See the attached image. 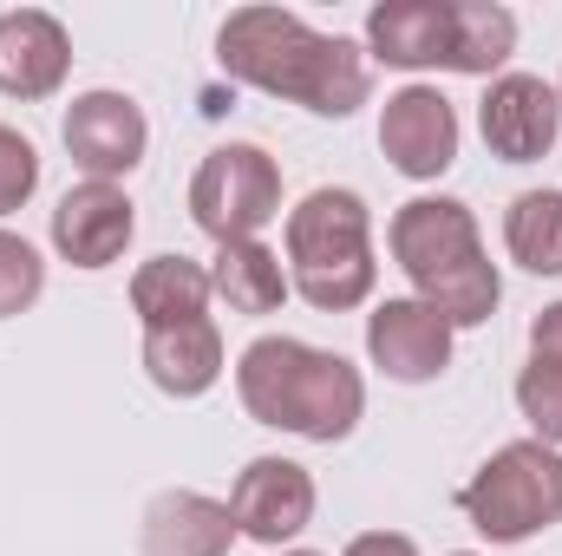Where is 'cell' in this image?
I'll list each match as a JSON object with an SVG mask.
<instances>
[{"instance_id": "6da1fadb", "label": "cell", "mask_w": 562, "mask_h": 556, "mask_svg": "<svg viewBox=\"0 0 562 556\" xmlns=\"http://www.w3.org/2000/svg\"><path fill=\"white\" fill-rule=\"evenodd\" d=\"M216 59L236 86L307 105L314 119H347L373 92L367 46L340 40V33H314L288 7H236L216 33Z\"/></svg>"}, {"instance_id": "7a4b0ae2", "label": "cell", "mask_w": 562, "mask_h": 556, "mask_svg": "<svg viewBox=\"0 0 562 556\" xmlns=\"http://www.w3.org/2000/svg\"><path fill=\"white\" fill-rule=\"evenodd\" d=\"M236 393H243V407H249L256 425L314 438V445L347 438L360 425V413H367L360 367L340 360V354H327V347H307L294 334H262V341L243 347Z\"/></svg>"}, {"instance_id": "3957f363", "label": "cell", "mask_w": 562, "mask_h": 556, "mask_svg": "<svg viewBox=\"0 0 562 556\" xmlns=\"http://www.w3.org/2000/svg\"><path fill=\"white\" fill-rule=\"evenodd\" d=\"M386 249L406 269L413 294L425 308H438L451 327H477V321L497 314L504 276L484 256L477 216L458 197H413V203H400L393 223H386Z\"/></svg>"}, {"instance_id": "277c9868", "label": "cell", "mask_w": 562, "mask_h": 556, "mask_svg": "<svg viewBox=\"0 0 562 556\" xmlns=\"http://www.w3.org/2000/svg\"><path fill=\"white\" fill-rule=\"evenodd\" d=\"M288 288L321 308V314H347L373 294L380 263H373V210L360 190H307L288 210Z\"/></svg>"}, {"instance_id": "5b68a950", "label": "cell", "mask_w": 562, "mask_h": 556, "mask_svg": "<svg viewBox=\"0 0 562 556\" xmlns=\"http://www.w3.org/2000/svg\"><path fill=\"white\" fill-rule=\"evenodd\" d=\"M458 511L484 544H530L537 531L562 524V452L543 438L497 445L458 491Z\"/></svg>"}, {"instance_id": "8992f818", "label": "cell", "mask_w": 562, "mask_h": 556, "mask_svg": "<svg viewBox=\"0 0 562 556\" xmlns=\"http://www.w3.org/2000/svg\"><path fill=\"white\" fill-rule=\"evenodd\" d=\"M190 216L216 249L256 243L281 216V164L262 144H216L190 177Z\"/></svg>"}, {"instance_id": "52a82bcc", "label": "cell", "mask_w": 562, "mask_h": 556, "mask_svg": "<svg viewBox=\"0 0 562 556\" xmlns=\"http://www.w3.org/2000/svg\"><path fill=\"white\" fill-rule=\"evenodd\" d=\"M314 471L294 465V458H249L236 471V491H229V518L249 544H269V551H288L307 524H314Z\"/></svg>"}, {"instance_id": "ba28073f", "label": "cell", "mask_w": 562, "mask_h": 556, "mask_svg": "<svg viewBox=\"0 0 562 556\" xmlns=\"http://www.w3.org/2000/svg\"><path fill=\"white\" fill-rule=\"evenodd\" d=\"M59 138H66V157L92 184H119L144 164L150 125H144V105L125 99V92H79L59 119Z\"/></svg>"}, {"instance_id": "9c48e42d", "label": "cell", "mask_w": 562, "mask_h": 556, "mask_svg": "<svg viewBox=\"0 0 562 556\" xmlns=\"http://www.w3.org/2000/svg\"><path fill=\"white\" fill-rule=\"evenodd\" d=\"M477 132L491 144V157L504 164H537L550 157L562 138V92L537 73H497L484 86V105H477Z\"/></svg>"}, {"instance_id": "30bf717a", "label": "cell", "mask_w": 562, "mask_h": 556, "mask_svg": "<svg viewBox=\"0 0 562 556\" xmlns=\"http://www.w3.org/2000/svg\"><path fill=\"white\" fill-rule=\"evenodd\" d=\"M451 341H458V327H451L438 308H425L419 294H386V301L367 314V354H373V367H380L386 380H400V387L438 380V374L451 367Z\"/></svg>"}, {"instance_id": "8fae6325", "label": "cell", "mask_w": 562, "mask_h": 556, "mask_svg": "<svg viewBox=\"0 0 562 556\" xmlns=\"http://www.w3.org/2000/svg\"><path fill=\"white\" fill-rule=\"evenodd\" d=\"M380 151L400 177L431 184L458 164V112L438 86H400L380 112Z\"/></svg>"}, {"instance_id": "7c38bea8", "label": "cell", "mask_w": 562, "mask_h": 556, "mask_svg": "<svg viewBox=\"0 0 562 556\" xmlns=\"http://www.w3.org/2000/svg\"><path fill=\"white\" fill-rule=\"evenodd\" d=\"M138 236V210L119 184H72L53 210V249L72 269H112Z\"/></svg>"}, {"instance_id": "4fadbf2b", "label": "cell", "mask_w": 562, "mask_h": 556, "mask_svg": "<svg viewBox=\"0 0 562 556\" xmlns=\"http://www.w3.org/2000/svg\"><path fill=\"white\" fill-rule=\"evenodd\" d=\"M72 73V33L46 7L0 13V92L7 99H53Z\"/></svg>"}, {"instance_id": "5bb4252c", "label": "cell", "mask_w": 562, "mask_h": 556, "mask_svg": "<svg viewBox=\"0 0 562 556\" xmlns=\"http://www.w3.org/2000/svg\"><path fill=\"white\" fill-rule=\"evenodd\" d=\"M451 40H458L451 0H380L367 13V59L400 73H425V66L451 73Z\"/></svg>"}, {"instance_id": "9a60e30c", "label": "cell", "mask_w": 562, "mask_h": 556, "mask_svg": "<svg viewBox=\"0 0 562 556\" xmlns=\"http://www.w3.org/2000/svg\"><path fill=\"white\" fill-rule=\"evenodd\" d=\"M236 518L210 491H157L144 504L138 551L144 556H229L236 551Z\"/></svg>"}, {"instance_id": "2e32d148", "label": "cell", "mask_w": 562, "mask_h": 556, "mask_svg": "<svg viewBox=\"0 0 562 556\" xmlns=\"http://www.w3.org/2000/svg\"><path fill=\"white\" fill-rule=\"evenodd\" d=\"M144 374L170 400H203L223 380V327L210 314L177 327H144Z\"/></svg>"}, {"instance_id": "e0dca14e", "label": "cell", "mask_w": 562, "mask_h": 556, "mask_svg": "<svg viewBox=\"0 0 562 556\" xmlns=\"http://www.w3.org/2000/svg\"><path fill=\"white\" fill-rule=\"evenodd\" d=\"M132 314L144 327H177L210 314V269L190 256H150L132 276Z\"/></svg>"}, {"instance_id": "ac0fdd59", "label": "cell", "mask_w": 562, "mask_h": 556, "mask_svg": "<svg viewBox=\"0 0 562 556\" xmlns=\"http://www.w3.org/2000/svg\"><path fill=\"white\" fill-rule=\"evenodd\" d=\"M210 294H223L236 314H276L288 301V263L256 236V243H223L210 263Z\"/></svg>"}, {"instance_id": "d6986e66", "label": "cell", "mask_w": 562, "mask_h": 556, "mask_svg": "<svg viewBox=\"0 0 562 556\" xmlns=\"http://www.w3.org/2000/svg\"><path fill=\"white\" fill-rule=\"evenodd\" d=\"M504 249L530 276H562V190H524L504 210Z\"/></svg>"}, {"instance_id": "ffe728a7", "label": "cell", "mask_w": 562, "mask_h": 556, "mask_svg": "<svg viewBox=\"0 0 562 556\" xmlns=\"http://www.w3.org/2000/svg\"><path fill=\"white\" fill-rule=\"evenodd\" d=\"M458 7V40H451V73L491 79L517 53V13L497 0H451Z\"/></svg>"}, {"instance_id": "44dd1931", "label": "cell", "mask_w": 562, "mask_h": 556, "mask_svg": "<svg viewBox=\"0 0 562 556\" xmlns=\"http://www.w3.org/2000/svg\"><path fill=\"white\" fill-rule=\"evenodd\" d=\"M40 294H46V263H40V249H33L26 236L0 230V321L26 314Z\"/></svg>"}, {"instance_id": "7402d4cb", "label": "cell", "mask_w": 562, "mask_h": 556, "mask_svg": "<svg viewBox=\"0 0 562 556\" xmlns=\"http://www.w3.org/2000/svg\"><path fill=\"white\" fill-rule=\"evenodd\" d=\"M517 413L530 419V432H537L543 445L562 452V367L530 360V367L517 374Z\"/></svg>"}, {"instance_id": "603a6c76", "label": "cell", "mask_w": 562, "mask_h": 556, "mask_svg": "<svg viewBox=\"0 0 562 556\" xmlns=\"http://www.w3.org/2000/svg\"><path fill=\"white\" fill-rule=\"evenodd\" d=\"M33 190H40V151L13 125H0V216H13Z\"/></svg>"}, {"instance_id": "cb8c5ba5", "label": "cell", "mask_w": 562, "mask_h": 556, "mask_svg": "<svg viewBox=\"0 0 562 556\" xmlns=\"http://www.w3.org/2000/svg\"><path fill=\"white\" fill-rule=\"evenodd\" d=\"M530 354L550 360V367H562V301H550V308L530 321Z\"/></svg>"}, {"instance_id": "d4e9b609", "label": "cell", "mask_w": 562, "mask_h": 556, "mask_svg": "<svg viewBox=\"0 0 562 556\" xmlns=\"http://www.w3.org/2000/svg\"><path fill=\"white\" fill-rule=\"evenodd\" d=\"M340 556H419V544L400 537V531H367V537H353Z\"/></svg>"}, {"instance_id": "484cf974", "label": "cell", "mask_w": 562, "mask_h": 556, "mask_svg": "<svg viewBox=\"0 0 562 556\" xmlns=\"http://www.w3.org/2000/svg\"><path fill=\"white\" fill-rule=\"evenodd\" d=\"M281 556H321V551H281Z\"/></svg>"}, {"instance_id": "4316f807", "label": "cell", "mask_w": 562, "mask_h": 556, "mask_svg": "<svg viewBox=\"0 0 562 556\" xmlns=\"http://www.w3.org/2000/svg\"><path fill=\"white\" fill-rule=\"evenodd\" d=\"M451 556H477V551H451Z\"/></svg>"}, {"instance_id": "83f0119b", "label": "cell", "mask_w": 562, "mask_h": 556, "mask_svg": "<svg viewBox=\"0 0 562 556\" xmlns=\"http://www.w3.org/2000/svg\"><path fill=\"white\" fill-rule=\"evenodd\" d=\"M557 92H562V86H557Z\"/></svg>"}]
</instances>
